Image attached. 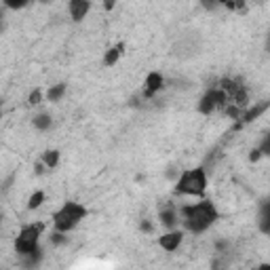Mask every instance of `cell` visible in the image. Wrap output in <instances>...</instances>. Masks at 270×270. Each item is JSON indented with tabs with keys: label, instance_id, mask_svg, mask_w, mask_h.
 <instances>
[{
	"label": "cell",
	"instance_id": "cell-16",
	"mask_svg": "<svg viewBox=\"0 0 270 270\" xmlns=\"http://www.w3.org/2000/svg\"><path fill=\"white\" fill-rule=\"evenodd\" d=\"M28 3H30V0H5V5L9 9H23Z\"/></svg>",
	"mask_w": 270,
	"mask_h": 270
},
{
	"label": "cell",
	"instance_id": "cell-7",
	"mask_svg": "<svg viewBox=\"0 0 270 270\" xmlns=\"http://www.w3.org/2000/svg\"><path fill=\"white\" fill-rule=\"evenodd\" d=\"M184 239V234L182 232H167V234H163V237L158 239V245L165 251H175L180 247V243Z\"/></svg>",
	"mask_w": 270,
	"mask_h": 270
},
{
	"label": "cell",
	"instance_id": "cell-23",
	"mask_svg": "<svg viewBox=\"0 0 270 270\" xmlns=\"http://www.w3.org/2000/svg\"><path fill=\"white\" fill-rule=\"evenodd\" d=\"M203 3H205V7H207V9H215V5H218L215 0H203Z\"/></svg>",
	"mask_w": 270,
	"mask_h": 270
},
{
	"label": "cell",
	"instance_id": "cell-12",
	"mask_svg": "<svg viewBox=\"0 0 270 270\" xmlns=\"http://www.w3.org/2000/svg\"><path fill=\"white\" fill-rule=\"evenodd\" d=\"M57 163H60V152L57 150H46L44 152V165L49 169H55Z\"/></svg>",
	"mask_w": 270,
	"mask_h": 270
},
{
	"label": "cell",
	"instance_id": "cell-19",
	"mask_svg": "<svg viewBox=\"0 0 270 270\" xmlns=\"http://www.w3.org/2000/svg\"><path fill=\"white\" fill-rule=\"evenodd\" d=\"M260 156H262V150H251V154H249V160H260Z\"/></svg>",
	"mask_w": 270,
	"mask_h": 270
},
{
	"label": "cell",
	"instance_id": "cell-15",
	"mask_svg": "<svg viewBox=\"0 0 270 270\" xmlns=\"http://www.w3.org/2000/svg\"><path fill=\"white\" fill-rule=\"evenodd\" d=\"M34 127H36V129H42V131H44V129H49V127H51V116L38 114L36 119H34Z\"/></svg>",
	"mask_w": 270,
	"mask_h": 270
},
{
	"label": "cell",
	"instance_id": "cell-13",
	"mask_svg": "<svg viewBox=\"0 0 270 270\" xmlns=\"http://www.w3.org/2000/svg\"><path fill=\"white\" fill-rule=\"evenodd\" d=\"M64 93H66V85H55V87L49 89V93H46V95H49L51 101H57V99L64 97Z\"/></svg>",
	"mask_w": 270,
	"mask_h": 270
},
{
	"label": "cell",
	"instance_id": "cell-21",
	"mask_svg": "<svg viewBox=\"0 0 270 270\" xmlns=\"http://www.w3.org/2000/svg\"><path fill=\"white\" fill-rule=\"evenodd\" d=\"M228 114L232 116V119H239V108L237 105H232V108H228Z\"/></svg>",
	"mask_w": 270,
	"mask_h": 270
},
{
	"label": "cell",
	"instance_id": "cell-1",
	"mask_svg": "<svg viewBox=\"0 0 270 270\" xmlns=\"http://www.w3.org/2000/svg\"><path fill=\"white\" fill-rule=\"evenodd\" d=\"M182 215H184L186 228L190 232H205L218 220V211H215L213 203L203 201L196 205H186L182 209Z\"/></svg>",
	"mask_w": 270,
	"mask_h": 270
},
{
	"label": "cell",
	"instance_id": "cell-10",
	"mask_svg": "<svg viewBox=\"0 0 270 270\" xmlns=\"http://www.w3.org/2000/svg\"><path fill=\"white\" fill-rule=\"evenodd\" d=\"M160 222H163L165 226H169V228L175 224V222H178V220H175V209H173V205H167V207L160 209Z\"/></svg>",
	"mask_w": 270,
	"mask_h": 270
},
{
	"label": "cell",
	"instance_id": "cell-18",
	"mask_svg": "<svg viewBox=\"0 0 270 270\" xmlns=\"http://www.w3.org/2000/svg\"><path fill=\"white\" fill-rule=\"evenodd\" d=\"M51 241H53L55 245H62V243H66V239H64V234H62L60 230H57V232L53 234V239H51Z\"/></svg>",
	"mask_w": 270,
	"mask_h": 270
},
{
	"label": "cell",
	"instance_id": "cell-5",
	"mask_svg": "<svg viewBox=\"0 0 270 270\" xmlns=\"http://www.w3.org/2000/svg\"><path fill=\"white\" fill-rule=\"evenodd\" d=\"M224 99H226V93L222 89H209L203 95L201 103H198V110H201L203 114H209V112H213L218 105H222Z\"/></svg>",
	"mask_w": 270,
	"mask_h": 270
},
{
	"label": "cell",
	"instance_id": "cell-25",
	"mask_svg": "<svg viewBox=\"0 0 270 270\" xmlns=\"http://www.w3.org/2000/svg\"><path fill=\"white\" fill-rule=\"evenodd\" d=\"M0 30H3V23H0Z\"/></svg>",
	"mask_w": 270,
	"mask_h": 270
},
{
	"label": "cell",
	"instance_id": "cell-17",
	"mask_svg": "<svg viewBox=\"0 0 270 270\" xmlns=\"http://www.w3.org/2000/svg\"><path fill=\"white\" fill-rule=\"evenodd\" d=\"M40 95H42V93H40V89H34V91L30 93V97H28V101H30L32 105H36V103L40 101Z\"/></svg>",
	"mask_w": 270,
	"mask_h": 270
},
{
	"label": "cell",
	"instance_id": "cell-2",
	"mask_svg": "<svg viewBox=\"0 0 270 270\" xmlns=\"http://www.w3.org/2000/svg\"><path fill=\"white\" fill-rule=\"evenodd\" d=\"M85 218H87V209L83 205L70 201L60 211H55L53 224H55V228L60 232H68V230H72L74 226H78V222L85 220Z\"/></svg>",
	"mask_w": 270,
	"mask_h": 270
},
{
	"label": "cell",
	"instance_id": "cell-8",
	"mask_svg": "<svg viewBox=\"0 0 270 270\" xmlns=\"http://www.w3.org/2000/svg\"><path fill=\"white\" fill-rule=\"evenodd\" d=\"M160 87H163V76H160L158 72L148 74L146 85H144V95H146V97H152V95H154V93H156Z\"/></svg>",
	"mask_w": 270,
	"mask_h": 270
},
{
	"label": "cell",
	"instance_id": "cell-11",
	"mask_svg": "<svg viewBox=\"0 0 270 270\" xmlns=\"http://www.w3.org/2000/svg\"><path fill=\"white\" fill-rule=\"evenodd\" d=\"M266 108H268V103H266V101L257 103L255 108H251L247 114H245V123H251V121H255V119H257V116H260L262 112H266Z\"/></svg>",
	"mask_w": 270,
	"mask_h": 270
},
{
	"label": "cell",
	"instance_id": "cell-6",
	"mask_svg": "<svg viewBox=\"0 0 270 270\" xmlns=\"http://www.w3.org/2000/svg\"><path fill=\"white\" fill-rule=\"evenodd\" d=\"M89 0H70V15H72L74 21H83L89 13Z\"/></svg>",
	"mask_w": 270,
	"mask_h": 270
},
{
	"label": "cell",
	"instance_id": "cell-20",
	"mask_svg": "<svg viewBox=\"0 0 270 270\" xmlns=\"http://www.w3.org/2000/svg\"><path fill=\"white\" fill-rule=\"evenodd\" d=\"M114 5H116V0H103V9H105V11H112Z\"/></svg>",
	"mask_w": 270,
	"mask_h": 270
},
{
	"label": "cell",
	"instance_id": "cell-24",
	"mask_svg": "<svg viewBox=\"0 0 270 270\" xmlns=\"http://www.w3.org/2000/svg\"><path fill=\"white\" fill-rule=\"evenodd\" d=\"M215 3H218V5H226V3H228V0H215Z\"/></svg>",
	"mask_w": 270,
	"mask_h": 270
},
{
	"label": "cell",
	"instance_id": "cell-14",
	"mask_svg": "<svg viewBox=\"0 0 270 270\" xmlns=\"http://www.w3.org/2000/svg\"><path fill=\"white\" fill-rule=\"evenodd\" d=\"M42 201H44V192H34L32 196H30V201H28V209H38L40 205H42Z\"/></svg>",
	"mask_w": 270,
	"mask_h": 270
},
{
	"label": "cell",
	"instance_id": "cell-3",
	"mask_svg": "<svg viewBox=\"0 0 270 270\" xmlns=\"http://www.w3.org/2000/svg\"><path fill=\"white\" fill-rule=\"evenodd\" d=\"M207 188V175L203 169H190L186 171L178 186H175V190H178L180 194H192V196H201L205 192Z\"/></svg>",
	"mask_w": 270,
	"mask_h": 270
},
{
	"label": "cell",
	"instance_id": "cell-4",
	"mask_svg": "<svg viewBox=\"0 0 270 270\" xmlns=\"http://www.w3.org/2000/svg\"><path fill=\"white\" fill-rule=\"evenodd\" d=\"M42 224H30V226H23L21 232L17 234V241H15V251L26 255L30 251H36L38 249V239L42 234Z\"/></svg>",
	"mask_w": 270,
	"mask_h": 270
},
{
	"label": "cell",
	"instance_id": "cell-9",
	"mask_svg": "<svg viewBox=\"0 0 270 270\" xmlns=\"http://www.w3.org/2000/svg\"><path fill=\"white\" fill-rule=\"evenodd\" d=\"M123 51H125V44L123 42H119V44H114L112 49L105 53V57H103V64L105 66H114L116 62L121 60V55H123Z\"/></svg>",
	"mask_w": 270,
	"mask_h": 270
},
{
	"label": "cell",
	"instance_id": "cell-22",
	"mask_svg": "<svg viewBox=\"0 0 270 270\" xmlns=\"http://www.w3.org/2000/svg\"><path fill=\"white\" fill-rule=\"evenodd\" d=\"M142 230L144 232H152V224H150V222H142Z\"/></svg>",
	"mask_w": 270,
	"mask_h": 270
}]
</instances>
